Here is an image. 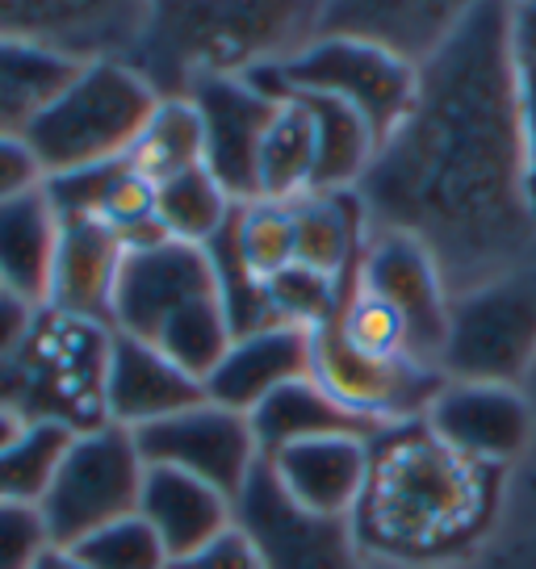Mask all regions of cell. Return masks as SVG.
I'll list each match as a JSON object with an SVG mask.
<instances>
[{
    "mask_svg": "<svg viewBox=\"0 0 536 569\" xmlns=\"http://www.w3.org/2000/svg\"><path fill=\"white\" fill-rule=\"evenodd\" d=\"M156 109L160 97L139 71L101 59L76 71L68 84H59L26 118L21 134L34 147L42 172L59 177L97 163L130 160Z\"/></svg>",
    "mask_w": 536,
    "mask_h": 569,
    "instance_id": "obj_1",
    "label": "cell"
},
{
    "mask_svg": "<svg viewBox=\"0 0 536 569\" xmlns=\"http://www.w3.org/2000/svg\"><path fill=\"white\" fill-rule=\"evenodd\" d=\"M248 80H256L260 89L281 97V101L294 92L336 97V101L357 109L381 142L411 118L415 101H419V71L411 68V59L381 47L374 38L357 34L319 38L306 51L272 63L268 80L251 76V71Z\"/></svg>",
    "mask_w": 536,
    "mask_h": 569,
    "instance_id": "obj_2",
    "label": "cell"
},
{
    "mask_svg": "<svg viewBox=\"0 0 536 569\" xmlns=\"http://www.w3.org/2000/svg\"><path fill=\"white\" fill-rule=\"evenodd\" d=\"M143 469L147 465L139 457V445L122 427L97 423L76 431L54 469L51 490L38 502L54 545L72 549L97 528L135 516Z\"/></svg>",
    "mask_w": 536,
    "mask_h": 569,
    "instance_id": "obj_3",
    "label": "cell"
},
{
    "mask_svg": "<svg viewBox=\"0 0 536 569\" xmlns=\"http://www.w3.org/2000/svg\"><path fill=\"white\" fill-rule=\"evenodd\" d=\"M536 360V272L503 277L465 293L448 310L440 373L448 381L519 386Z\"/></svg>",
    "mask_w": 536,
    "mask_h": 569,
    "instance_id": "obj_4",
    "label": "cell"
},
{
    "mask_svg": "<svg viewBox=\"0 0 536 569\" xmlns=\"http://www.w3.org/2000/svg\"><path fill=\"white\" fill-rule=\"evenodd\" d=\"M353 281H357L360 298L386 306L398 319L403 336H407V356L440 369L453 302H448L440 268L424 248V239H415L411 231H390L374 239L360 251Z\"/></svg>",
    "mask_w": 536,
    "mask_h": 569,
    "instance_id": "obj_5",
    "label": "cell"
},
{
    "mask_svg": "<svg viewBox=\"0 0 536 569\" xmlns=\"http://www.w3.org/2000/svg\"><path fill=\"white\" fill-rule=\"evenodd\" d=\"M130 436L139 445L143 465L180 469V473L222 490L227 498H239V490L256 473V465L265 461L256 436H251L248 415L218 407L210 398L180 415H168L160 423L139 427Z\"/></svg>",
    "mask_w": 536,
    "mask_h": 569,
    "instance_id": "obj_6",
    "label": "cell"
},
{
    "mask_svg": "<svg viewBox=\"0 0 536 569\" xmlns=\"http://www.w3.org/2000/svg\"><path fill=\"white\" fill-rule=\"evenodd\" d=\"M424 427L436 445L474 469L512 461L536 440L528 398L503 381H445L424 410Z\"/></svg>",
    "mask_w": 536,
    "mask_h": 569,
    "instance_id": "obj_7",
    "label": "cell"
},
{
    "mask_svg": "<svg viewBox=\"0 0 536 569\" xmlns=\"http://www.w3.org/2000/svg\"><path fill=\"white\" fill-rule=\"evenodd\" d=\"M215 293L218 281L206 248L177 243V239L126 248L118 289H113V310H109V331L156 339L172 315Z\"/></svg>",
    "mask_w": 536,
    "mask_h": 569,
    "instance_id": "obj_8",
    "label": "cell"
},
{
    "mask_svg": "<svg viewBox=\"0 0 536 569\" xmlns=\"http://www.w3.org/2000/svg\"><path fill=\"white\" fill-rule=\"evenodd\" d=\"M201 122V163L235 201H256V156L281 97L265 92L248 76L210 71L189 92Z\"/></svg>",
    "mask_w": 536,
    "mask_h": 569,
    "instance_id": "obj_9",
    "label": "cell"
},
{
    "mask_svg": "<svg viewBox=\"0 0 536 569\" xmlns=\"http://www.w3.org/2000/svg\"><path fill=\"white\" fill-rule=\"evenodd\" d=\"M235 523L256 540L268 569H348V532L340 519L306 516L260 461L235 498Z\"/></svg>",
    "mask_w": 536,
    "mask_h": 569,
    "instance_id": "obj_10",
    "label": "cell"
},
{
    "mask_svg": "<svg viewBox=\"0 0 536 569\" xmlns=\"http://www.w3.org/2000/svg\"><path fill=\"white\" fill-rule=\"evenodd\" d=\"M206 402L201 381L177 369L151 339L109 331L101 369V419L122 431H139Z\"/></svg>",
    "mask_w": 536,
    "mask_h": 569,
    "instance_id": "obj_11",
    "label": "cell"
},
{
    "mask_svg": "<svg viewBox=\"0 0 536 569\" xmlns=\"http://www.w3.org/2000/svg\"><path fill=\"white\" fill-rule=\"evenodd\" d=\"M374 440L360 436H322L306 445H289L265 457L268 473L286 490L294 507L319 519H348L365 502L374 478Z\"/></svg>",
    "mask_w": 536,
    "mask_h": 569,
    "instance_id": "obj_12",
    "label": "cell"
},
{
    "mask_svg": "<svg viewBox=\"0 0 536 569\" xmlns=\"http://www.w3.org/2000/svg\"><path fill=\"white\" fill-rule=\"evenodd\" d=\"M122 256L126 243L109 222H101V218H63L59 248H54L51 289H47L42 310L76 322L109 327Z\"/></svg>",
    "mask_w": 536,
    "mask_h": 569,
    "instance_id": "obj_13",
    "label": "cell"
},
{
    "mask_svg": "<svg viewBox=\"0 0 536 569\" xmlns=\"http://www.w3.org/2000/svg\"><path fill=\"white\" fill-rule=\"evenodd\" d=\"M315 369V331L302 327H260L248 336H235L231 352L222 356L215 373L206 377V398L227 410L251 415L272 390H281Z\"/></svg>",
    "mask_w": 536,
    "mask_h": 569,
    "instance_id": "obj_14",
    "label": "cell"
},
{
    "mask_svg": "<svg viewBox=\"0 0 536 569\" xmlns=\"http://www.w3.org/2000/svg\"><path fill=\"white\" fill-rule=\"evenodd\" d=\"M135 511L151 523V532L160 536L168 561H180L201 545H210L227 528H235V498H227L206 481L189 478V473H180V469H163V465H147L143 469Z\"/></svg>",
    "mask_w": 536,
    "mask_h": 569,
    "instance_id": "obj_15",
    "label": "cell"
},
{
    "mask_svg": "<svg viewBox=\"0 0 536 569\" xmlns=\"http://www.w3.org/2000/svg\"><path fill=\"white\" fill-rule=\"evenodd\" d=\"M251 436L260 445V457H272L289 445H306V440H322V436H360V440H377L386 427L374 419L344 407L331 390H322L315 377H298L281 390H272L260 407L248 415Z\"/></svg>",
    "mask_w": 536,
    "mask_h": 569,
    "instance_id": "obj_16",
    "label": "cell"
},
{
    "mask_svg": "<svg viewBox=\"0 0 536 569\" xmlns=\"http://www.w3.org/2000/svg\"><path fill=\"white\" fill-rule=\"evenodd\" d=\"M59 231H63V218L54 213L47 189L0 206V284L9 293L34 306L47 302Z\"/></svg>",
    "mask_w": 536,
    "mask_h": 569,
    "instance_id": "obj_17",
    "label": "cell"
},
{
    "mask_svg": "<svg viewBox=\"0 0 536 569\" xmlns=\"http://www.w3.org/2000/svg\"><path fill=\"white\" fill-rule=\"evenodd\" d=\"M315 122V180L310 193H353V184L365 177L369 160L377 156L381 139L374 126L360 118L353 106L336 97H315V92H294Z\"/></svg>",
    "mask_w": 536,
    "mask_h": 569,
    "instance_id": "obj_18",
    "label": "cell"
},
{
    "mask_svg": "<svg viewBox=\"0 0 536 569\" xmlns=\"http://www.w3.org/2000/svg\"><path fill=\"white\" fill-rule=\"evenodd\" d=\"M294 264L344 281L360 264V206L353 193H302L289 201Z\"/></svg>",
    "mask_w": 536,
    "mask_h": 569,
    "instance_id": "obj_19",
    "label": "cell"
},
{
    "mask_svg": "<svg viewBox=\"0 0 536 569\" xmlns=\"http://www.w3.org/2000/svg\"><path fill=\"white\" fill-rule=\"evenodd\" d=\"M151 189H156L151 210H156V227L163 231V239L193 243V248L215 243L222 227L231 222V213L239 210V201L218 184L206 163L185 168V172L160 180Z\"/></svg>",
    "mask_w": 536,
    "mask_h": 569,
    "instance_id": "obj_20",
    "label": "cell"
},
{
    "mask_svg": "<svg viewBox=\"0 0 536 569\" xmlns=\"http://www.w3.org/2000/svg\"><path fill=\"white\" fill-rule=\"evenodd\" d=\"M310 180H315V122L298 97H286L256 156V197L298 201L310 193Z\"/></svg>",
    "mask_w": 536,
    "mask_h": 569,
    "instance_id": "obj_21",
    "label": "cell"
},
{
    "mask_svg": "<svg viewBox=\"0 0 536 569\" xmlns=\"http://www.w3.org/2000/svg\"><path fill=\"white\" fill-rule=\"evenodd\" d=\"M151 343H156L177 369H185L193 381L206 386V377L215 373L218 365H222V356L231 352L235 327L215 293V298H201V302L185 306L180 315H172Z\"/></svg>",
    "mask_w": 536,
    "mask_h": 569,
    "instance_id": "obj_22",
    "label": "cell"
},
{
    "mask_svg": "<svg viewBox=\"0 0 536 569\" xmlns=\"http://www.w3.org/2000/svg\"><path fill=\"white\" fill-rule=\"evenodd\" d=\"M76 427L63 419H30L18 445L0 452V502H42Z\"/></svg>",
    "mask_w": 536,
    "mask_h": 569,
    "instance_id": "obj_23",
    "label": "cell"
},
{
    "mask_svg": "<svg viewBox=\"0 0 536 569\" xmlns=\"http://www.w3.org/2000/svg\"><path fill=\"white\" fill-rule=\"evenodd\" d=\"M201 163V122L197 109L185 101H160V109L151 113L147 130L139 134L135 151H130V168L143 180L160 184V180L177 177L185 168Z\"/></svg>",
    "mask_w": 536,
    "mask_h": 569,
    "instance_id": "obj_24",
    "label": "cell"
},
{
    "mask_svg": "<svg viewBox=\"0 0 536 569\" xmlns=\"http://www.w3.org/2000/svg\"><path fill=\"white\" fill-rule=\"evenodd\" d=\"M348 298L353 293H344V281L306 264H286L277 277H268V306H272L277 322L302 327V331H322V327L340 322Z\"/></svg>",
    "mask_w": 536,
    "mask_h": 569,
    "instance_id": "obj_25",
    "label": "cell"
},
{
    "mask_svg": "<svg viewBox=\"0 0 536 569\" xmlns=\"http://www.w3.org/2000/svg\"><path fill=\"white\" fill-rule=\"evenodd\" d=\"M227 234H231L239 260L260 281H268V277H277L286 264H294V218H289V201H265V197L239 201Z\"/></svg>",
    "mask_w": 536,
    "mask_h": 569,
    "instance_id": "obj_26",
    "label": "cell"
},
{
    "mask_svg": "<svg viewBox=\"0 0 536 569\" xmlns=\"http://www.w3.org/2000/svg\"><path fill=\"white\" fill-rule=\"evenodd\" d=\"M72 552L89 569H168V549L160 545V536L151 532L139 511L122 516L97 528L92 536H85L80 545H72Z\"/></svg>",
    "mask_w": 536,
    "mask_h": 569,
    "instance_id": "obj_27",
    "label": "cell"
},
{
    "mask_svg": "<svg viewBox=\"0 0 536 569\" xmlns=\"http://www.w3.org/2000/svg\"><path fill=\"white\" fill-rule=\"evenodd\" d=\"M51 545V528L34 502H0V569H34Z\"/></svg>",
    "mask_w": 536,
    "mask_h": 569,
    "instance_id": "obj_28",
    "label": "cell"
},
{
    "mask_svg": "<svg viewBox=\"0 0 536 569\" xmlns=\"http://www.w3.org/2000/svg\"><path fill=\"white\" fill-rule=\"evenodd\" d=\"M42 184H47V172H42L26 134L21 130H0V206L34 193Z\"/></svg>",
    "mask_w": 536,
    "mask_h": 569,
    "instance_id": "obj_29",
    "label": "cell"
},
{
    "mask_svg": "<svg viewBox=\"0 0 536 569\" xmlns=\"http://www.w3.org/2000/svg\"><path fill=\"white\" fill-rule=\"evenodd\" d=\"M168 569H268V566L265 557H260V549H256V540L235 523L222 536H215L210 545H201L197 552L172 561Z\"/></svg>",
    "mask_w": 536,
    "mask_h": 569,
    "instance_id": "obj_30",
    "label": "cell"
},
{
    "mask_svg": "<svg viewBox=\"0 0 536 569\" xmlns=\"http://www.w3.org/2000/svg\"><path fill=\"white\" fill-rule=\"evenodd\" d=\"M38 310L42 306L26 302V298L9 293V289H0V365L4 360H18L30 348V339L38 331Z\"/></svg>",
    "mask_w": 536,
    "mask_h": 569,
    "instance_id": "obj_31",
    "label": "cell"
},
{
    "mask_svg": "<svg viewBox=\"0 0 536 569\" xmlns=\"http://www.w3.org/2000/svg\"><path fill=\"white\" fill-rule=\"evenodd\" d=\"M512 118H516L519 163H536V68H516V80H512Z\"/></svg>",
    "mask_w": 536,
    "mask_h": 569,
    "instance_id": "obj_32",
    "label": "cell"
},
{
    "mask_svg": "<svg viewBox=\"0 0 536 569\" xmlns=\"http://www.w3.org/2000/svg\"><path fill=\"white\" fill-rule=\"evenodd\" d=\"M512 59L516 68H536V0L512 13Z\"/></svg>",
    "mask_w": 536,
    "mask_h": 569,
    "instance_id": "obj_33",
    "label": "cell"
},
{
    "mask_svg": "<svg viewBox=\"0 0 536 569\" xmlns=\"http://www.w3.org/2000/svg\"><path fill=\"white\" fill-rule=\"evenodd\" d=\"M30 427V415L21 407H0V452L9 445H18L21 440V431Z\"/></svg>",
    "mask_w": 536,
    "mask_h": 569,
    "instance_id": "obj_34",
    "label": "cell"
},
{
    "mask_svg": "<svg viewBox=\"0 0 536 569\" xmlns=\"http://www.w3.org/2000/svg\"><path fill=\"white\" fill-rule=\"evenodd\" d=\"M34 569H89V566H85V561H80L72 549H63V545H51V549L38 557Z\"/></svg>",
    "mask_w": 536,
    "mask_h": 569,
    "instance_id": "obj_35",
    "label": "cell"
},
{
    "mask_svg": "<svg viewBox=\"0 0 536 569\" xmlns=\"http://www.w3.org/2000/svg\"><path fill=\"white\" fill-rule=\"evenodd\" d=\"M519 206H524L528 222L536 227V163H524V168H519Z\"/></svg>",
    "mask_w": 536,
    "mask_h": 569,
    "instance_id": "obj_36",
    "label": "cell"
},
{
    "mask_svg": "<svg viewBox=\"0 0 536 569\" xmlns=\"http://www.w3.org/2000/svg\"><path fill=\"white\" fill-rule=\"evenodd\" d=\"M0 289H4V284H0Z\"/></svg>",
    "mask_w": 536,
    "mask_h": 569,
    "instance_id": "obj_37",
    "label": "cell"
}]
</instances>
